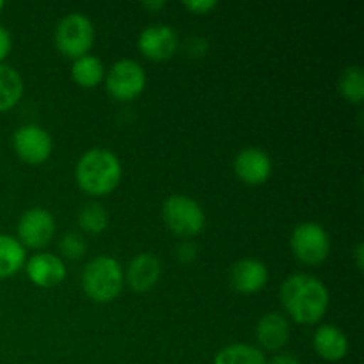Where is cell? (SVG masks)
I'll return each instance as SVG.
<instances>
[{
	"label": "cell",
	"mask_w": 364,
	"mask_h": 364,
	"mask_svg": "<svg viewBox=\"0 0 364 364\" xmlns=\"http://www.w3.org/2000/svg\"><path fill=\"white\" fill-rule=\"evenodd\" d=\"M338 89H340L341 96L347 102L359 103L364 98V77H363V68L361 66H350L341 73L340 80H338Z\"/></svg>",
	"instance_id": "21"
},
{
	"label": "cell",
	"mask_w": 364,
	"mask_h": 364,
	"mask_svg": "<svg viewBox=\"0 0 364 364\" xmlns=\"http://www.w3.org/2000/svg\"><path fill=\"white\" fill-rule=\"evenodd\" d=\"M316 354L331 363L341 361L348 352L347 336L334 326H322L316 329L313 338Z\"/></svg>",
	"instance_id": "16"
},
{
	"label": "cell",
	"mask_w": 364,
	"mask_h": 364,
	"mask_svg": "<svg viewBox=\"0 0 364 364\" xmlns=\"http://www.w3.org/2000/svg\"><path fill=\"white\" fill-rule=\"evenodd\" d=\"M55 46L68 59H80L87 55L95 41V28L91 20L80 13H71L64 16L55 27Z\"/></svg>",
	"instance_id": "4"
},
{
	"label": "cell",
	"mask_w": 364,
	"mask_h": 364,
	"mask_svg": "<svg viewBox=\"0 0 364 364\" xmlns=\"http://www.w3.org/2000/svg\"><path fill=\"white\" fill-rule=\"evenodd\" d=\"M160 262L151 252L135 256L127 269V283L134 291H148L159 283Z\"/></svg>",
	"instance_id": "14"
},
{
	"label": "cell",
	"mask_w": 364,
	"mask_h": 364,
	"mask_svg": "<svg viewBox=\"0 0 364 364\" xmlns=\"http://www.w3.org/2000/svg\"><path fill=\"white\" fill-rule=\"evenodd\" d=\"M78 224L84 231L92 235L102 233L103 230L109 224V215H107V210L103 208L98 203H87L80 208L78 212Z\"/></svg>",
	"instance_id": "22"
},
{
	"label": "cell",
	"mask_w": 364,
	"mask_h": 364,
	"mask_svg": "<svg viewBox=\"0 0 364 364\" xmlns=\"http://www.w3.org/2000/svg\"><path fill=\"white\" fill-rule=\"evenodd\" d=\"M13 148L20 160L38 166L48 160L52 153V137L48 132L36 124H27L14 132L13 135Z\"/></svg>",
	"instance_id": "9"
},
{
	"label": "cell",
	"mask_w": 364,
	"mask_h": 364,
	"mask_svg": "<svg viewBox=\"0 0 364 364\" xmlns=\"http://www.w3.org/2000/svg\"><path fill=\"white\" fill-rule=\"evenodd\" d=\"M137 45L146 59L162 63L169 60L178 50V36L169 25H149L141 32Z\"/></svg>",
	"instance_id": "10"
},
{
	"label": "cell",
	"mask_w": 364,
	"mask_h": 364,
	"mask_svg": "<svg viewBox=\"0 0 364 364\" xmlns=\"http://www.w3.org/2000/svg\"><path fill=\"white\" fill-rule=\"evenodd\" d=\"M103 75H105V68H103L102 60L89 53L73 60V66H71V77H73L75 84L85 89L96 87L103 80Z\"/></svg>",
	"instance_id": "19"
},
{
	"label": "cell",
	"mask_w": 364,
	"mask_h": 364,
	"mask_svg": "<svg viewBox=\"0 0 364 364\" xmlns=\"http://www.w3.org/2000/svg\"><path fill=\"white\" fill-rule=\"evenodd\" d=\"M291 251L299 262L306 265H318L329 256V235L316 223L299 224L291 233Z\"/></svg>",
	"instance_id": "6"
},
{
	"label": "cell",
	"mask_w": 364,
	"mask_h": 364,
	"mask_svg": "<svg viewBox=\"0 0 364 364\" xmlns=\"http://www.w3.org/2000/svg\"><path fill=\"white\" fill-rule=\"evenodd\" d=\"M142 6H144L148 11H159L166 6V2H144Z\"/></svg>",
	"instance_id": "29"
},
{
	"label": "cell",
	"mask_w": 364,
	"mask_h": 364,
	"mask_svg": "<svg viewBox=\"0 0 364 364\" xmlns=\"http://www.w3.org/2000/svg\"><path fill=\"white\" fill-rule=\"evenodd\" d=\"M267 364H299V359L291 354H277L267 361Z\"/></svg>",
	"instance_id": "27"
},
{
	"label": "cell",
	"mask_w": 364,
	"mask_h": 364,
	"mask_svg": "<svg viewBox=\"0 0 364 364\" xmlns=\"http://www.w3.org/2000/svg\"><path fill=\"white\" fill-rule=\"evenodd\" d=\"M27 276L36 287L39 288H53L60 284L66 277V265L59 256H53L50 252L32 256L25 265Z\"/></svg>",
	"instance_id": "11"
},
{
	"label": "cell",
	"mask_w": 364,
	"mask_h": 364,
	"mask_svg": "<svg viewBox=\"0 0 364 364\" xmlns=\"http://www.w3.org/2000/svg\"><path fill=\"white\" fill-rule=\"evenodd\" d=\"M75 176L85 194L105 196L119 185L121 162L109 149H89L78 160Z\"/></svg>",
	"instance_id": "2"
},
{
	"label": "cell",
	"mask_w": 364,
	"mask_h": 364,
	"mask_svg": "<svg viewBox=\"0 0 364 364\" xmlns=\"http://www.w3.org/2000/svg\"><path fill=\"white\" fill-rule=\"evenodd\" d=\"M176 255H178V259H180V262L191 263V262H194L196 256H198V249H196V245L191 244V242H183V244L178 245Z\"/></svg>",
	"instance_id": "25"
},
{
	"label": "cell",
	"mask_w": 364,
	"mask_h": 364,
	"mask_svg": "<svg viewBox=\"0 0 364 364\" xmlns=\"http://www.w3.org/2000/svg\"><path fill=\"white\" fill-rule=\"evenodd\" d=\"M109 95L117 102H130L135 100L146 87V73L141 64L135 60H117L109 70L105 78Z\"/></svg>",
	"instance_id": "7"
},
{
	"label": "cell",
	"mask_w": 364,
	"mask_h": 364,
	"mask_svg": "<svg viewBox=\"0 0 364 364\" xmlns=\"http://www.w3.org/2000/svg\"><path fill=\"white\" fill-rule=\"evenodd\" d=\"M230 281L235 290L244 295H251L265 287L269 281V270L258 259L245 258L231 267Z\"/></svg>",
	"instance_id": "13"
},
{
	"label": "cell",
	"mask_w": 364,
	"mask_h": 364,
	"mask_svg": "<svg viewBox=\"0 0 364 364\" xmlns=\"http://www.w3.org/2000/svg\"><path fill=\"white\" fill-rule=\"evenodd\" d=\"M213 364H267V359L259 348L251 347V345L237 343L223 348L215 355Z\"/></svg>",
	"instance_id": "20"
},
{
	"label": "cell",
	"mask_w": 364,
	"mask_h": 364,
	"mask_svg": "<svg viewBox=\"0 0 364 364\" xmlns=\"http://www.w3.org/2000/svg\"><path fill=\"white\" fill-rule=\"evenodd\" d=\"M235 173L244 183L262 185L272 173V162L263 149L247 148L235 159Z\"/></svg>",
	"instance_id": "12"
},
{
	"label": "cell",
	"mask_w": 364,
	"mask_h": 364,
	"mask_svg": "<svg viewBox=\"0 0 364 364\" xmlns=\"http://www.w3.org/2000/svg\"><path fill=\"white\" fill-rule=\"evenodd\" d=\"M55 233V220L45 208H31L18 220V242L23 247L41 249L50 244Z\"/></svg>",
	"instance_id": "8"
},
{
	"label": "cell",
	"mask_w": 364,
	"mask_h": 364,
	"mask_svg": "<svg viewBox=\"0 0 364 364\" xmlns=\"http://www.w3.org/2000/svg\"><path fill=\"white\" fill-rule=\"evenodd\" d=\"M283 308L297 323H316L329 308V291L326 284L308 274H294L281 284Z\"/></svg>",
	"instance_id": "1"
},
{
	"label": "cell",
	"mask_w": 364,
	"mask_h": 364,
	"mask_svg": "<svg viewBox=\"0 0 364 364\" xmlns=\"http://www.w3.org/2000/svg\"><path fill=\"white\" fill-rule=\"evenodd\" d=\"M11 46H13V43H11V34L0 25V64H2V60L9 55Z\"/></svg>",
	"instance_id": "26"
},
{
	"label": "cell",
	"mask_w": 364,
	"mask_h": 364,
	"mask_svg": "<svg viewBox=\"0 0 364 364\" xmlns=\"http://www.w3.org/2000/svg\"><path fill=\"white\" fill-rule=\"evenodd\" d=\"M23 95V80L14 68L0 64V112L13 109Z\"/></svg>",
	"instance_id": "18"
},
{
	"label": "cell",
	"mask_w": 364,
	"mask_h": 364,
	"mask_svg": "<svg viewBox=\"0 0 364 364\" xmlns=\"http://www.w3.org/2000/svg\"><path fill=\"white\" fill-rule=\"evenodd\" d=\"M164 220L167 228L176 237L191 238L196 237L205 228V212L201 206L188 196L174 194L164 203Z\"/></svg>",
	"instance_id": "5"
},
{
	"label": "cell",
	"mask_w": 364,
	"mask_h": 364,
	"mask_svg": "<svg viewBox=\"0 0 364 364\" xmlns=\"http://www.w3.org/2000/svg\"><path fill=\"white\" fill-rule=\"evenodd\" d=\"M25 247L18 238L0 235V279L14 276L25 263Z\"/></svg>",
	"instance_id": "17"
},
{
	"label": "cell",
	"mask_w": 364,
	"mask_h": 364,
	"mask_svg": "<svg viewBox=\"0 0 364 364\" xmlns=\"http://www.w3.org/2000/svg\"><path fill=\"white\" fill-rule=\"evenodd\" d=\"M2 9H4V2H2V0H0V13H2Z\"/></svg>",
	"instance_id": "30"
},
{
	"label": "cell",
	"mask_w": 364,
	"mask_h": 364,
	"mask_svg": "<svg viewBox=\"0 0 364 364\" xmlns=\"http://www.w3.org/2000/svg\"><path fill=\"white\" fill-rule=\"evenodd\" d=\"M60 255L66 259H78L85 255V240L78 233H66L59 242Z\"/></svg>",
	"instance_id": "23"
},
{
	"label": "cell",
	"mask_w": 364,
	"mask_h": 364,
	"mask_svg": "<svg viewBox=\"0 0 364 364\" xmlns=\"http://www.w3.org/2000/svg\"><path fill=\"white\" fill-rule=\"evenodd\" d=\"M82 288L91 301L110 302L123 290V269L110 256H96L84 267Z\"/></svg>",
	"instance_id": "3"
},
{
	"label": "cell",
	"mask_w": 364,
	"mask_h": 364,
	"mask_svg": "<svg viewBox=\"0 0 364 364\" xmlns=\"http://www.w3.org/2000/svg\"><path fill=\"white\" fill-rule=\"evenodd\" d=\"M354 258H355V263H358V269L363 270V267H364V262H363V244L355 245Z\"/></svg>",
	"instance_id": "28"
},
{
	"label": "cell",
	"mask_w": 364,
	"mask_h": 364,
	"mask_svg": "<svg viewBox=\"0 0 364 364\" xmlns=\"http://www.w3.org/2000/svg\"><path fill=\"white\" fill-rule=\"evenodd\" d=\"M290 323L279 313H269L262 316L256 326V340L265 350H279L288 343Z\"/></svg>",
	"instance_id": "15"
},
{
	"label": "cell",
	"mask_w": 364,
	"mask_h": 364,
	"mask_svg": "<svg viewBox=\"0 0 364 364\" xmlns=\"http://www.w3.org/2000/svg\"><path fill=\"white\" fill-rule=\"evenodd\" d=\"M183 6L194 14H206L215 9L217 2L215 0H194V2H185Z\"/></svg>",
	"instance_id": "24"
}]
</instances>
